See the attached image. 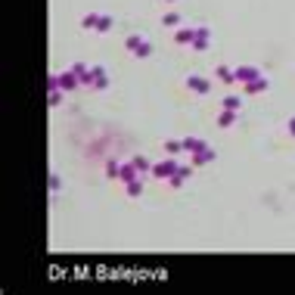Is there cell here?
Segmentation results:
<instances>
[{"instance_id": "cell-15", "label": "cell", "mask_w": 295, "mask_h": 295, "mask_svg": "<svg viewBox=\"0 0 295 295\" xmlns=\"http://www.w3.org/2000/svg\"><path fill=\"white\" fill-rule=\"evenodd\" d=\"M140 193H143V177H137V180L128 183V196H131V199H137Z\"/></svg>"}, {"instance_id": "cell-24", "label": "cell", "mask_w": 295, "mask_h": 295, "mask_svg": "<svg viewBox=\"0 0 295 295\" xmlns=\"http://www.w3.org/2000/svg\"><path fill=\"white\" fill-rule=\"evenodd\" d=\"M59 187H62V180H59V174H50V190L59 193Z\"/></svg>"}, {"instance_id": "cell-4", "label": "cell", "mask_w": 295, "mask_h": 295, "mask_svg": "<svg viewBox=\"0 0 295 295\" xmlns=\"http://www.w3.org/2000/svg\"><path fill=\"white\" fill-rule=\"evenodd\" d=\"M187 87L193 90V94H212L215 84L208 81V78H202V75H190V78H187Z\"/></svg>"}, {"instance_id": "cell-21", "label": "cell", "mask_w": 295, "mask_h": 295, "mask_svg": "<svg viewBox=\"0 0 295 295\" xmlns=\"http://www.w3.org/2000/svg\"><path fill=\"white\" fill-rule=\"evenodd\" d=\"M239 106H242L239 97H227V99H224V109H233V112H239Z\"/></svg>"}, {"instance_id": "cell-11", "label": "cell", "mask_w": 295, "mask_h": 295, "mask_svg": "<svg viewBox=\"0 0 295 295\" xmlns=\"http://www.w3.org/2000/svg\"><path fill=\"white\" fill-rule=\"evenodd\" d=\"M202 146H205V143H202L199 137H183V153H190V156H193V153H199Z\"/></svg>"}, {"instance_id": "cell-23", "label": "cell", "mask_w": 295, "mask_h": 295, "mask_svg": "<svg viewBox=\"0 0 295 295\" xmlns=\"http://www.w3.org/2000/svg\"><path fill=\"white\" fill-rule=\"evenodd\" d=\"M62 94H65V90H59V87L50 90V106H59V103H62Z\"/></svg>"}, {"instance_id": "cell-13", "label": "cell", "mask_w": 295, "mask_h": 295, "mask_svg": "<svg viewBox=\"0 0 295 295\" xmlns=\"http://www.w3.org/2000/svg\"><path fill=\"white\" fill-rule=\"evenodd\" d=\"M217 124H221V128H230V124H236V112H233V109H224V112L217 115Z\"/></svg>"}, {"instance_id": "cell-14", "label": "cell", "mask_w": 295, "mask_h": 295, "mask_svg": "<svg viewBox=\"0 0 295 295\" xmlns=\"http://www.w3.org/2000/svg\"><path fill=\"white\" fill-rule=\"evenodd\" d=\"M131 165L137 168V174H140V177L146 174V171H153V165H149V162H146V158H143V156H134V158H131Z\"/></svg>"}, {"instance_id": "cell-10", "label": "cell", "mask_w": 295, "mask_h": 295, "mask_svg": "<svg viewBox=\"0 0 295 295\" xmlns=\"http://www.w3.org/2000/svg\"><path fill=\"white\" fill-rule=\"evenodd\" d=\"M242 87H246V94H261V90H267V78H252L249 84H242Z\"/></svg>"}, {"instance_id": "cell-27", "label": "cell", "mask_w": 295, "mask_h": 295, "mask_svg": "<svg viewBox=\"0 0 295 295\" xmlns=\"http://www.w3.org/2000/svg\"><path fill=\"white\" fill-rule=\"evenodd\" d=\"M165 3H174V0H165Z\"/></svg>"}, {"instance_id": "cell-19", "label": "cell", "mask_w": 295, "mask_h": 295, "mask_svg": "<svg viewBox=\"0 0 295 295\" xmlns=\"http://www.w3.org/2000/svg\"><path fill=\"white\" fill-rule=\"evenodd\" d=\"M112 28V16L103 13V19H99V28H97V35H106V31Z\"/></svg>"}, {"instance_id": "cell-9", "label": "cell", "mask_w": 295, "mask_h": 295, "mask_svg": "<svg viewBox=\"0 0 295 295\" xmlns=\"http://www.w3.org/2000/svg\"><path fill=\"white\" fill-rule=\"evenodd\" d=\"M99 19H103V13H87L81 19V28H87V31H97L99 28Z\"/></svg>"}, {"instance_id": "cell-7", "label": "cell", "mask_w": 295, "mask_h": 295, "mask_svg": "<svg viewBox=\"0 0 295 295\" xmlns=\"http://www.w3.org/2000/svg\"><path fill=\"white\" fill-rule=\"evenodd\" d=\"M208 162H215V149L202 146L199 153H193V165H208Z\"/></svg>"}, {"instance_id": "cell-12", "label": "cell", "mask_w": 295, "mask_h": 295, "mask_svg": "<svg viewBox=\"0 0 295 295\" xmlns=\"http://www.w3.org/2000/svg\"><path fill=\"white\" fill-rule=\"evenodd\" d=\"M193 38H196V28H180V31L174 35L177 44H193Z\"/></svg>"}, {"instance_id": "cell-5", "label": "cell", "mask_w": 295, "mask_h": 295, "mask_svg": "<svg viewBox=\"0 0 295 295\" xmlns=\"http://www.w3.org/2000/svg\"><path fill=\"white\" fill-rule=\"evenodd\" d=\"M233 75H236V84H249L252 78H258V69H255V65H236V69H233Z\"/></svg>"}, {"instance_id": "cell-20", "label": "cell", "mask_w": 295, "mask_h": 295, "mask_svg": "<svg viewBox=\"0 0 295 295\" xmlns=\"http://www.w3.org/2000/svg\"><path fill=\"white\" fill-rule=\"evenodd\" d=\"M143 40H146V38H140V35H131L128 40H124V47H128V50H131V53H134V50H137V47L143 44Z\"/></svg>"}, {"instance_id": "cell-17", "label": "cell", "mask_w": 295, "mask_h": 295, "mask_svg": "<svg viewBox=\"0 0 295 295\" xmlns=\"http://www.w3.org/2000/svg\"><path fill=\"white\" fill-rule=\"evenodd\" d=\"M165 153H171V156L183 153V140H168V143H165Z\"/></svg>"}, {"instance_id": "cell-18", "label": "cell", "mask_w": 295, "mask_h": 295, "mask_svg": "<svg viewBox=\"0 0 295 295\" xmlns=\"http://www.w3.org/2000/svg\"><path fill=\"white\" fill-rule=\"evenodd\" d=\"M149 53H153V44H149V40H143V44L134 50V56H137V59H146Z\"/></svg>"}, {"instance_id": "cell-22", "label": "cell", "mask_w": 295, "mask_h": 295, "mask_svg": "<svg viewBox=\"0 0 295 295\" xmlns=\"http://www.w3.org/2000/svg\"><path fill=\"white\" fill-rule=\"evenodd\" d=\"M162 22L168 25V28H174V25H180V16H177V13H165V16H162Z\"/></svg>"}, {"instance_id": "cell-6", "label": "cell", "mask_w": 295, "mask_h": 295, "mask_svg": "<svg viewBox=\"0 0 295 295\" xmlns=\"http://www.w3.org/2000/svg\"><path fill=\"white\" fill-rule=\"evenodd\" d=\"M208 40H212V31L208 28H196V38H193V50H205L208 47Z\"/></svg>"}, {"instance_id": "cell-2", "label": "cell", "mask_w": 295, "mask_h": 295, "mask_svg": "<svg viewBox=\"0 0 295 295\" xmlns=\"http://www.w3.org/2000/svg\"><path fill=\"white\" fill-rule=\"evenodd\" d=\"M177 168H180V162H177V158H162V162H156L153 165V174L156 180H171V177L177 174Z\"/></svg>"}, {"instance_id": "cell-8", "label": "cell", "mask_w": 295, "mask_h": 295, "mask_svg": "<svg viewBox=\"0 0 295 295\" xmlns=\"http://www.w3.org/2000/svg\"><path fill=\"white\" fill-rule=\"evenodd\" d=\"M190 174H193V165H180V168H177V174H174V177H171V180H168V183H171V187H180V183L187 180Z\"/></svg>"}, {"instance_id": "cell-25", "label": "cell", "mask_w": 295, "mask_h": 295, "mask_svg": "<svg viewBox=\"0 0 295 295\" xmlns=\"http://www.w3.org/2000/svg\"><path fill=\"white\" fill-rule=\"evenodd\" d=\"M118 171H121V165H118V162H109V165H106V174H109V177H115Z\"/></svg>"}, {"instance_id": "cell-1", "label": "cell", "mask_w": 295, "mask_h": 295, "mask_svg": "<svg viewBox=\"0 0 295 295\" xmlns=\"http://www.w3.org/2000/svg\"><path fill=\"white\" fill-rule=\"evenodd\" d=\"M78 84H81V78H78V72H75V69L62 72V75H50V78H47V87H50V90H53V87L72 90V87H78Z\"/></svg>"}, {"instance_id": "cell-16", "label": "cell", "mask_w": 295, "mask_h": 295, "mask_svg": "<svg viewBox=\"0 0 295 295\" xmlns=\"http://www.w3.org/2000/svg\"><path fill=\"white\" fill-rule=\"evenodd\" d=\"M217 78H221L224 84H236V75H233V69H227V65L217 69Z\"/></svg>"}, {"instance_id": "cell-3", "label": "cell", "mask_w": 295, "mask_h": 295, "mask_svg": "<svg viewBox=\"0 0 295 295\" xmlns=\"http://www.w3.org/2000/svg\"><path fill=\"white\" fill-rule=\"evenodd\" d=\"M84 84H87V87H94V90H106V87H109V75H106V69H99V65H90V72H87V78H84Z\"/></svg>"}, {"instance_id": "cell-26", "label": "cell", "mask_w": 295, "mask_h": 295, "mask_svg": "<svg viewBox=\"0 0 295 295\" xmlns=\"http://www.w3.org/2000/svg\"><path fill=\"white\" fill-rule=\"evenodd\" d=\"M286 128H289V134L295 137V118H289V124H286Z\"/></svg>"}]
</instances>
